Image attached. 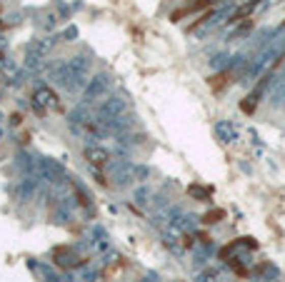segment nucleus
<instances>
[{"label": "nucleus", "mask_w": 285, "mask_h": 282, "mask_svg": "<svg viewBox=\"0 0 285 282\" xmlns=\"http://www.w3.org/2000/svg\"><path fill=\"white\" fill-rule=\"evenodd\" d=\"M33 103H35L38 110H53V108H58V95L53 90H48V87H40L33 95Z\"/></svg>", "instance_id": "nucleus-1"}, {"label": "nucleus", "mask_w": 285, "mask_h": 282, "mask_svg": "<svg viewBox=\"0 0 285 282\" xmlns=\"http://www.w3.org/2000/svg\"><path fill=\"white\" fill-rule=\"evenodd\" d=\"M88 160L95 163V165H103V163L108 160V152L100 150V147H93V150H88Z\"/></svg>", "instance_id": "nucleus-2"}]
</instances>
